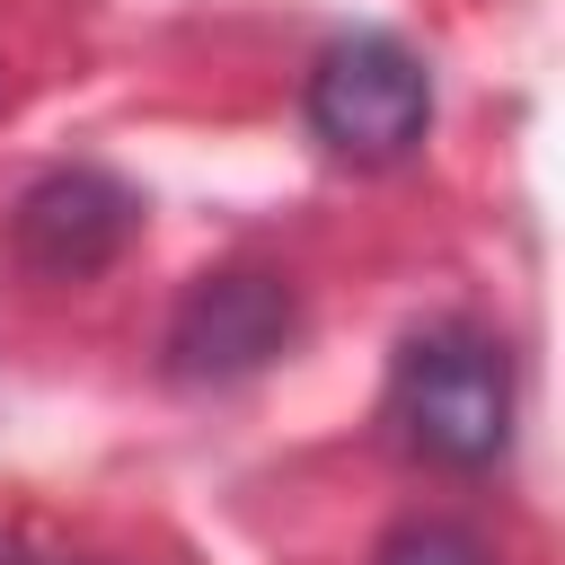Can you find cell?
Returning a JSON list of instances; mask_svg holds the SVG:
<instances>
[{
    "label": "cell",
    "instance_id": "obj_4",
    "mask_svg": "<svg viewBox=\"0 0 565 565\" xmlns=\"http://www.w3.org/2000/svg\"><path fill=\"white\" fill-rule=\"evenodd\" d=\"M132 221H141V203H132L115 177H97V168H53L44 185L18 194L9 247H18L35 274L79 282V274H97V265L132 238Z\"/></svg>",
    "mask_w": 565,
    "mask_h": 565
},
{
    "label": "cell",
    "instance_id": "obj_3",
    "mask_svg": "<svg viewBox=\"0 0 565 565\" xmlns=\"http://www.w3.org/2000/svg\"><path fill=\"white\" fill-rule=\"evenodd\" d=\"M300 327V300L282 274H256V265H230V274H203L185 300H177V327H168V362L177 380H247L265 371Z\"/></svg>",
    "mask_w": 565,
    "mask_h": 565
},
{
    "label": "cell",
    "instance_id": "obj_2",
    "mask_svg": "<svg viewBox=\"0 0 565 565\" xmlns=\"http://www.w3.org/2000/svg\"><path fill=\"white\" fill-rule=\"evenodd\" d=\"M433 124V79L424 62L397 44V35H344L318 53L309 71V132L335 150V159H362V168H388L424 141Z\"/></svg>",
    "mask_w": 565,
    "mask_h": 565
},
{
    "label": "cell",
    "instance_id": "obj_6",
    "mask_svg": "<svg viewBox=\"0 0 565 565\" xmlns=\"http://www.w3.org/2000/svg\"><path fill=\"white\" fill-rule=\"evenodd\" d=\"M0 565H26V556H18V539H0Z\"/></svg>",
    "mask_w": 565,
    "mask_h": 565
},
{
    "label": "cell",
    "instance_id": "obj_5",
    "mask_svg": "<svg viewBox=\"0 0 565 565\" xmlns=\"http://www.w3.org/2000/svg\"><path fill=\"white\" fill-rule=\"evenodd\" d=\"M371 565H486V547H477L459 521H406V530L380 539Z\"/></svg>",
    "mask_w": 565,
    "mask_h": 565
},
{
    "label": "cell",
    "instance_id": "obj_1",
    "mask_svg": "<svg viewBox=\"0 0 565 565\" xmlns=\"http://www.w3.org/2000/svg\"><path fill=\"white\" fill-rule=\"evenodd\" d=\"M388 415L406 433V450L441 459V468H486L512 441V362L494 335L477 327H424L397 344V380H388Z\"/></svg>",
    "mask_w": 565,
    "mask_h": 565
}]
</instances>
